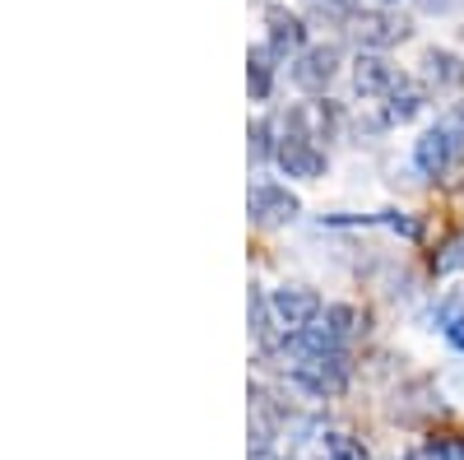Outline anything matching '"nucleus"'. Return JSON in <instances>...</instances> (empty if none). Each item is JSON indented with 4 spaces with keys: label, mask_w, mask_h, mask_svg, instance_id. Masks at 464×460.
<instances>
[{
    "label": "nucleus",
    "mask_w": 464,
    "mask_h": 460,
    "mask_svg": "<svg viewBox=\"0 0 464 460\" xmlns=\"http://www.w3.org/2000/svg\"><path fill=\"white\" fill-rule=\"evenodd\" d=\"M269 312H275L279 335H297L325 317V302L312 284H279V289H269Z\"/></svg>",
    "instance_id": "f257e3e1"
},
{
    "label": "nucleus",
    "mask_w": 464,
    "mask_h": 460,
    "mask_svg": "<svg viewBox=\"0 0 464 460\" xmlns=\"http://www.w3.org/2000/svg\"><path fill=\"white\" fill-rule=\"evenodd\" d=\"M348 33H353V43H358L362 52H385V47L409 43L413 24H409V15H400V10L376 5V10H358L353 24H348Z\"/></svg>",
    "instance_id": "f03ea898"
},
{
    "label": "nucleus",
    "mask_w": 464,
    "mask_h": 460,
    "mask_svg": "<svg viewBox=\"0 0 464 460\" xmlns=\"http://www.w3.org/2000/svg\"><path fill=\"white\" fill-rule=\"evenodd\" d=\"M246 214H251L256 228H288V223L302 214V201L293 196L284 181L260 177V181H251V191H246Z\"/></svg>",
    "instance_id": "7ed1b4c3"
},
{
    "label": "nucleus",
    "mask_w": 464,
    "mask_h": 460,
    "mask_svg": "<svg viewBox=\"0 0 464 460\" xmlns=\"http://www.w3.org/2000/svg\"><path fill=\"white\" fill-rule=\"evenodd\" d=\"M348 377H353V358L343 354H330V358H316V363H302V367H288V381L297 391L316 396V400H330V396H343L348 391Z\"/></svg>",
    "instance_id": "20e7f679"
},
{
    "label": "nucleus",
    "mask_w": 464,
    "mask_h": 460,
    "mask_svg": "<svg viewBox=\"0 0 464 460\" xmlns=\"http://www.w3.org/2000/svg\"><path fill=\"white\" fill-rule=\"evenodd\" d=\"M459 153H464V140L446 122H437L413 140V168L422 177H446V172L459 168Z\"/></svg>",
    "instance_id": "39448f33"
},
{
    "label": "nucleus",
    "mask_w": 464,
    "mask_h": 460,
    "mask_svg": "<svg viewBox=\"0 0 464 460\" xmlns=\"http://www.w3.org/2000/svg\"><path fill=\"white\" fill-rule=\"evenodd\" d=\"M275 163L284 168V177H297V181H316V177H325V168H330L325 149L306 135V131H279Z\"/></svg>",
    "instance_id": "423d86ee"
},
{
    "label": "nucleus",
    "mask_w": 464,
    "mask_h": 460,
    "mask_svg": "<svg viewBox=\"0 0 464 460\" xmlns=\"http://www.w3.org/2000/svg\"><path fill=\"white\" fill-rule=\"evenodd\" d=\"M265 47L275 52L279 61H288V56L297 61L306 47H312L306 43V19L297 10H288L284 0H269L265 5Z\"/></svg>",
    "instance_id": "0eeeda50"
},
{
    "label": "nucleus",
    "mask_w": 464,
    "mask_h": 460,
    "mask_svg": "<svg viewBox=\"0 0 464 460\" xmlns=\"http://www.w3.org/2000/svg\"><path fill=\"white\" fill-rule=\"evenodd\" d=\"M339 43H312L293 65H288V80L302 89V93H325L334 84V74H339Z\"/></svg>",
    "instance_id": "6e6552de"
},
{
    "label": "nucleus",
    "mask_w": 464,
    "mask_h": 460,
    "mask_svg": "<svg viewBox=\"0 0 464 460\" xmlns=\"http://www.w3.org/2000/svg\"><path fill=\"white\" fill-rule=\"evenodd\" d=\"M418 80L428 93H459L464 89V56L450 52V47H422Z\"/></svg>",
    "instance_id": "1a4fd4ad"
},
{
    "label": "nucleus",
    "mask_w": 464,
    "mask_h": 460,
    "mask_svg": "<svg viewBox=\"0 0 464 460\" xmlns=\"http://www.w3.org/2000/svg\"><path fill=\"white\" fill-rule=\"evenodd\" d=\"M428 89H422V80H413V74H400L395 89L385 93V107H381V122L385 126H409L413 117H422V107H428Z\"/></svg>",
    "instance_id": "9d476101"
},
{
    "label": "nucleus",
    "mask_w": 464,
    "mask_h": 460,
    "mask_svg": "<svg viewBox=\"0 0 464 460\" xmlns=\"http://www.w3.org/2000/svg\"><path fill=\"white\" fill-rule=\"evenodd\" d=\"M395 80H400V70L385 61L381 52H358V61H353V93L358 98H381L385 103V93L395 89Z\"/></svg>",
    "instance_id": "9b49d317"
},
{
    "label": "nucleus",
    "mask_w": 464,
    "mask_h": 460,
    "mask_svg": "<svg viewBox=\"0 0 464 460\" xmlns=\"http://www.w3.org/2000/svg\"><path fill=\"white\" fill-rule=\"evenodd\" d=\"M432 387L428 381H409V387L395 396V405H391V414L400 418V424H409V428H418V424H428L432 418Z\"/></svg>",
    "instance_id": "f8f14e48"
},
{
    "label": "nucleus",
    "mask_w": 464,
    "mask_h": 460,
    "mask_svg": "<svg viewBox=\"0 0 464 460\" xmlns=\"http://www.w3.org/2000/svg\"><path fill=\"white\" fill-rule=\"evenodd\" d=\"M275 52H269L265 43H256L251 52H246V89H251V98L256 103H265L269 93H275Z\"/></svg>",
    "instance_id": "ddd939ff"
},
{
    "label": "nucleus",
    "mask_w": 464,
    "mask_h": 460,
    "mask_svg": "<svg viewBox=\"0 0 464 460\" xmlns=\"http://www.w3.org/2000/svg\"><path fill=\"white\" fill-rule=\"evenodd\" d=\"M275 149H279L275 122H269V117H256V122L246 126V159H251V168L269 163V159H275Z\"/></svg>",
    "instance_id": "4468645a"
},
{
    "label": "nucleus",
    "mask_w": 464,
    "mask_h": 460,
    "mask_svg": "<svg viewBox=\"0 0 464 460\" xmlns=\"http://www.w3.org/2000/svg\"><path fill=\"white\" fill-rule=\"evenodd\" d=\"M321 321H325V326H330V330H334V335H339L343 344H348V339H353V335H362V330H367V317L358 312V307H353V302H330Z\"/></svg>",
    "instance_id": "2eb2a0df"
},
{
    "label": "nucleus",
    "mask_w": 464,
    "mask_h": 460,
    "mask_svg": "<svg viewBox=\"0 0 464 460\" xmlns=\"http://www.w3.org/2000/svg\"><path fill=\"white\" fill-rule=\"evenodd\" d=\"M321 460H367V446L353 433H325L321 437Z\"/></svg>",
    "instance_id": "dca6fc26"
},
{
    "label": "nucleus",
    "mask_w": 464,
    "mask_h": 460,
    "mask_svg": "<svg viewBox=\"0 0 464 460\" xmlns=\"http://www.w3.org/2000/svg\"><path fill=\"white\" fill-rule=\"evenodd\" d=\"M376 223L391 228V233H400V238H409V242L422 238V219H418V214H404V210H381Z\"/></svg>",
    "instance_id": "f3484780"
},
{
    "label": "nucleus",
    "mask_w": 464,
    "mask_h": 460,
    "mask_svg": "<svg viewBox=\"0 0 464 460\" xmlns=\"http://www.w3.org/2000/svg\"><path fill=\"white\" fill-rule=\"evenodd\" d=\"M432 270H437V275H455V270H464V233H455V238L441 242V251L432 256Z\"/></svg>",
    "instance_id": "a211bd4d"
},
{
    "label": "nucleus",
    "mask_w": 464,
    "mask_h": 460,
    "mask_svg": "<svg viewBox=\"0 0 464 460\" xmlns=\"http://www.w3.org/2000/svg\"><path fill=\"white\" fill-rule=\"evenodd\" d=\"M459 312H464V293L455 289V293H446V298L437 302V312H432V321H437V326L446 330V326H450V321H455Z\"/></svg>",
    "instance_id": "6ab92c4d"
},
{
    "label": "nucleus",
    "mask_w": 464,
    "mask_h": 460,
    "mask_svg": "<svg viewBox=\"0 0 464 460\" xmlns=\"http://www.w3.org/2000/svg\"><path fill=\"white\" fill-rule=\"evenodd\" d=\"M441 122H446V126H450V131H455V135L464 140V98H459V103H450V112H446Z\"/></svg>",
    "instance_id": "aec40b11"
},
{
    "label": "nucleus",
    "mask_w": 464,
    "mask_h": 460,
    "mask_svg": "<svg viewBox=\"0 0 464 460\" xmlns=\"http://www.w3.org/2000/svg\"><path fill=\"white\" fill-rule=\"evenodd\" d=\"M413 5H418L422 15H450V10L459 5V0H413Z\"/></svg>",
    "instance_id": "412c9836"
},
{
    "label": "nucleus",
    "mask_w": 464,
    "mask_h": 460,
    "mask_svg": "<svg viewBox=\"0 0 464 460\" xmlns=\"http://www.w3.org/2000/svg\"><path fill=\"white\" fill-rule=\"evenodd\" d=\"M441 335L450 339V349H459V354H464V312H459V317H455V321H450Z\"/></svg>",
    "instance_id": "4be33fe9"
},
{
    "label": "nucleus",
    "mask_w": 464,
    "mask_h": 460,
    "mask_svg": "<svg viewBox=\"0 0 464 460\" xmlns=\"http://www.w3.org/2000/svg\"><path fill=\"white\" fill-rule=\"evenodd\" d=\"M404 460H446V455H441V451H437V446L428 442V446H418V451H409Z\"/></svg>",
    "instance_id": "5701e85b"
},
{
    "label": "nucleus",
    "mask_w": 464,
    "mask_h": 460,
    "mask_svg": "<svg viewBox=\"0 0 464 460\" xmlns=\"http://www.w3.org/2000/svg\"><path fill=\"white\" fill-rule=\"evenodd\" d=\"M251 460H279L275 451H251Z\"/></svg>",
    "instance_id": "b1692460"
},
{
    "label": "nucleus",
    "mask_w": 464,
    "mask_h": 460,
    "mask_svg": "<svg viewBox=\"0 0 464 460\" xmlns=\"http://www.w3.org/2000/svg\"><path fill=\"white\" fill-rule=\"evenodd\" d=\"M376 5H385V10H391V5H395V0H376Z\"/></svg>",
    "instance_id": "393cba45"
}]
</instances>
